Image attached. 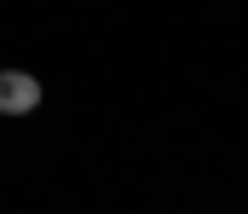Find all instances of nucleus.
I'll use <instances>...</instances> for the list:
<instances>
[{
  "mask_svg": "<svg viewBox=\"0 0 248 214\" xmlns=\"http://www.w3.org/2000/svg\"><path fill=\"white\" fill-rule=\"evenodd\" d=\"M41 104V81L29 70H0V116H29Z\"/></svg>",
  "mask_w": 248,
  "mask_h": 214,
  "instance_id": "obj_1",
  "label": "nucleus"
}]
</instances>
